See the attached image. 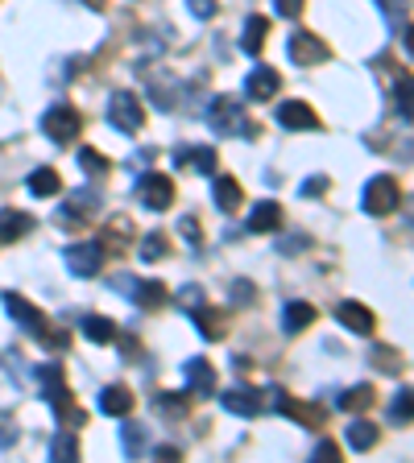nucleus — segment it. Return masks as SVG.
Here are the masks:
<instances>
[{"label":"nucleus","instance_id":"f257e3e1","mask_svg":"<svg viewBox=\"0 0 414 463\" xmlns=\"http://www.w3.org/2000/svg\"><path fill=\"white\" fill-rule=\"evenodd\" d=\"M0 307L9 310V318H13V323H17V327L25 331V335H34V339H38L42 347H50V352H67V347H71V335H67V331H58L54 323H50V315H46V310H38V307H34V302H25V298H21V294H13V289H5V294H0Z\"/></svg>","mask_w":414,"mask_h":463},{"label":"nucleus","instance_id":"f03ea898","mask_svg":"<svg viewBox=\"0 0 414 463\" xmlns=\"http://www.w3.org/2000/svg\"><path fill=\"white\" fill-rule=\"evenodd\" d=\"M38 385H42V397L50 402V410L58 414V422H71V426L83 422V414L75 410V397H71L67 376H63V364H58V360H50V364L38 368Z\"/></svg>","mask_w":414,"mask_h":463},{"label":"nucleus","instance_id":"7ed1b4c3","mask_svg":"<svg viewBox=\"0 0 414 463\" xmlns=\"http://www.w3.org/2000/svg\"><path fill=\"white\" fill-rule=\"evenodd\" d=\"M203 116H207V125H212L220 137H257V125L249 120L241 99H232V96H216Z\"/></svg>","mask_w":414,"mask_h":463},{"label":"nucleus","instance_id":"20e7f679","mask_svg":"<svg viewBox=\"0 0 414 463\" xmlns=\"http://www.w3.org/2000/svg\"><path fill=\"white\" fill-rule=\"evenodd\" d=\"M398 203H402V186H398V178H390V174H377V178H369L365 191H361V212L373 215V220H386V215H394Z\"/></svg>","mask_w":414,"mask_h":463},{"label":"nucleus","instance_id":"39448f33","mask_svg":"<svg viewBox=\"0 0 414 463\" xmlns=\"http://www.w3.org/2000/svg\"><path fill=\"white\" fill-rule=\"evenodd\" d=\"M42 133H46L54 145H71V141H79V133H83V116H79L71 104H54L42 112Z\"/></svg>","mask_w":414,"mask_h":463},{"label":"nucleus","instance_id":"423d86ee","mask_svg":"<svg viewBox=\"0 0 414 463\" xmlns=\"http://www.w3.org/2000/svg\"><path fill=\"white\" fill-rule=\"evenodd\" d=\"M108 125H112L116 133H141L145 128L141 99H137L133 91H112V99H108Z\"/></svg>","mask_w":414,"mask_h":463},{"label":"nucleus","instance_id":"0eeeda50","mask_svg":"<svg viewBox=\"0 0 414 463\" xmlns=\"http://www.w3.org/2000/svg\"><path fill=\"white\" fill-rule=\"evenodd\" d=\"M290 58L299 62V67H323L332 58V46L319 33H311V29H294L290 33Z\"/></svg>","mask_w":414,"mask_h":463},{"label":"nucleus","instance_id":"6e6552de","mask_svg":"<svg viewBox=\"0 0 414 463\" xmlns=\"http://www.w3.org/2000/svg\"><path fill=\"white\" fill-rule=\"evenodd\" d=\"M112 286L125 289V298L137 302L141 310L166 307V286H162V281H149V278H112Z\"/></svg>","mask_w":414,"mask_h":463},{"label":"nucleus","instance_id":"1a4fd4ad","mask_svg":"<svg viewBox=\"0 0 414 463\" xmlns=\"http://www.w3.org/2000/svg\"><path fill=\"white\" fill-rule=\"evenodd\" d=\"M63 260H67V273H75V278H100L104 249H100V241H83V244H71L63 252Z\"/></svg>","mask_w":414,"mask_h":463},{"label":"nucleus","instance_id":"9d476101","mask_svg":"<svg viewBox=\"0 0 414 463\" xmlns=\"http://www.w3.org/2000/svg\"><path fill=\"white\" fill-rule=\"evenodd\" d=\"M220 405L228 410V414L236 418H257L265 405H270V397H265V389H253V385H232L228 393H220Z\"/></svg>","mask_w":414,"mask_h":463},{"label":"nucleus","instance_id":"9b49d317","mask_svg":"<svg viewBox=\"0 0 414 463\" xmlns=\"http://www.w3.org/2000/svg\"><path fill=\"white\" fill-rule=\"evenodd\" d=\"M100 212V194H91V191H75V194H67V203L58 207V223L63 228H87L91 223V215Z\"/></svg>","mask_w":414,"mask_h":463},{"label":"nucleus","instance_id":"f8f14e48","mask_svg":"<svg viewBox=\"0 0 414 463\" xmlns=\"http://www.w3.org/2000/svg\"><path fill=\"white\" fill-rule=\"evenodd\" d=\"M137 194H141V207H149V212L174 207V183L166 174H141L137 178Z\"/></svg>","mask_w":414,"mask_h":463},{"label":"nucleus","instance_id":"ddd939ff","mask_svg":"<svg viewBox=\"0 0 414 463\" xmlns=\"http://www.w3.org/2000/svg\"><path fill=\"white\" fill-rule=\"evenodd\" d=\"M274 393V405H278L286 418H294V422H303V426H311V430H319V426L328 422V410L323 405H307V402H294V397H286L282 389H270Z\"/></svg>","mask_w":414,"mask_h":463},{"label":"nucleus","instance_id":"4468645a","mask_svg":"<svg viewBox=\"0 0 414 463\" xmlns=\"http://www.w3.org/2000/svg\"><path fill=\"white\" fill-rule=\"evenodd\" d=\"M278 125L290 128V133H319V116L311 104H303V99H290V104H278Z\"/></svg>","mask_w":414,"mask_h":463},{"label":"nucleus","instance_id":"2eb2a0df","mask_svg":"<svg viewBox=\"0 0 414 463\" xmlns=\"http://www.w3.org/2000/svg\"><path fill=\"white\" fill-rule=\"evenodd\" d=\"M336 318H340V327H348L352 335H373V331H377V315L365 307V302H352V298L340 302Z\"/></svg>","mask_w":414,"mask_h":463},{"label":"nucleus","instance_id":"dca6fc26","mask_svg":"<svg viewBox=\"0 0 414 463\" xmlns=\"http://www.w3.org/2000/svg\"><path fill=\"white\" fill-rule=\"evenodd\" d=\"M183 376H187V397H212L216 393V368L207 364V360H187L183 364Z\"/></svg>","mask_w":414,"mask_h":463},{"label":"nucleus","instance_id":"f3484780","mask_svg":"<svg viewBox=\"0 0 414 463\" xmlns=\"http://www.w3.org/2000/svg\"><path fill=\"white\" fill-rule=\"evenodd\" d=\"M282 220H286L282 203L261 199L257 207H253V215H249V223H245V228H249L253 236H274V232H282Z\"/></svg>","mask_w":414,"mask_h":463},{"label":"nucleus","instance_id":"a211bd4d","mask_svg":"<svg viewBox=\"0 0 414 463\" xmlns=\"http://www.w3.org/2000/svg\"><path fill=\"white\" fill-rule=\"evenodd\" d=\"M34 228H38V220H34L29 212H17V207H0V244L25 241Z\"/></svg>","mask_w":414,"mask_h":463},{"label":"nucleus","instance_id":"6ab92c4d","mask_svg":"<svg viewBox=\"0 0 414 463\" xmlns=\"http://www.w3.org/2000/svg\"><path fill=\"white\" fill-rule=\"evenodd\" d=\"M129 241H133V223H129L125 215H112V220H108V228H104V236H100L104 257H125Z\"/></svg>","mask_w":414,"mask_h":463},{"label":"nucleus","instance_id":"aec40b11","mask_svg":"<svg viewBox=\"0 0 414 463\" xmlns=\"http://www.w3.org/2000/svg\"><path fill=\"white\" fill-rule=\"evenodd\" d=\"M174 162L183 165V170H195V174H216V162H220V154H216L212 145H187V149H178L174 154Z\"/></svg>","mask_w":414,"mask_h":463},{"label":"nucleus","instance_id":"412c9836","mask_svg":"<svg viewBox=\"0 0 414 463\" xmlns=\"http://www.w3.org/2000/svg\"><path fill=\"white\" fill-rule=\"evenodd\" d=\"M278 87H282V75L270 67H257L249 79H245V99H257V104H265V99L278 96Z\"/></svg>","mask_w":414,"mask_h":463},{"label":"nucleus","instance_id":"4be33fe9","mask_svg":"<svg viewBox=\"0 0 414 463\" xmlns=\"http://www.w3.org/2000/svg\"><path fill=\"white\" fill-rule=\"evenodd\" d=\"M191 318H195V327H199L203 339H224L228 335V310H216V307L203 302L199 310H191Z\"/></svg>","mask_w":414,"mask_h":463},{"label":"nucleus","instance_id":"5701e85b","mask_svg":"<svg viewBox=\"0 0 414 463\" xmlns=\"http://www.w3.org/2000/svg\"><path fill=\"white\" fill-rule=\"evenodd\" d=\"M212 203H216V212L232 215V212H241V203H245V191L236 178H216L212 183Z\"/></svg>","mask_w":414,"mask_h":463},{"label":"nucleus","instance_id":"b1692460","mask_svg":"<svg viewBox=\"0 0 414 463\" xmlns=\"http://www.w3.org/2000/svg\"><path fill=\"white\" fill-rule=\"evenodd\" d=\"M265 42H270V21L261 17V13H253V17L245 21V29H241V50L249 58H257L261 50H265Z\"/></svg>","mask_w":414,"mask_h":463},{"label":"nucleus","instance_id":"393cba45","mask_svg":"<svg viewBox=\"0 0 414 463\" xmlns=\"http://www.w3.org/2000/svg\"><path fill=\"white\" fill-rule=\"evenodd\" d=\"M315 315L319 310L311 307V302H286V307H282V331H286V335H303V331L315 323Z\"/></svg>","mask_w":414,"mask_h":463},{"label":"nucleus","instance_id":"a878e982","mask_svg":"<svg viewBox=\"0 0 414 463\" xmlns=\"http://www.w3.org/2000/svg\"><path fill=\"white\" fill-rule=\"evenodd\" d=\"M133 389H125V385H108V389H100V414H108V418H125L129 410H133Z\"/></svg>","mask_w":414,"mask_h":463},{"label":"nucleus","instance_id":"bb28decb","mask_svg":"<svg viewBox=\"0 0 414 463\" xmlns=\"http://www.w3.org/2000/svg\"><path fill=\"white\" fill-rule=\"evenodd\" d=\"M25 186H29V194H34V199H54V194H63V178H58L54 165H42V170H34L25 178Z\"/></svg>","mask_w":414,"mask_h":463},{"label":"nucleus","instance_id":"cd10ccee","mask_svg":"<svg viewBox=\"0 0 414 463\" xmlns=\"http://www.w3.org/2000/svg\"><path fill=\"white\" fill-rule=\"evenodd\" d=\"M377 439H381V430L369 418H352V426H348V447L352 451H373Z\"/></svg>","mask_w":414,"mask_h":463},{"label":"nucleus","instance_id":"c85d7f7f","mask_svg":"<svg viewBox=\"0 0 414 463\" xmlns=\"http://www.w3.org/2000/svg\"><path fill=\"white\" fill-rule=\"evenodd\" d=\"M79 327H83V335L91 339V344H112V339L120 335V331H116V323L108 315H83V323H79Z\"/></svg>","mask_w":414,"mask_h":463},{"label":"nucleus","instance_id":"c756f323","mask_svg":"<svg viewBox=\"0 0 414 463\" xmlns=\"http://www.w3.org/2000/svg\"><path fill=\"white\" fill-rule=\"evenodd\" d=\"M373 402H377V397H373V385H352V389H344V393L336 397V405L344 410V414H365Z\"/></svg>","mask_w":414,"mask_h":463},{"label":"nucleus","instance_id":"7c9ffc66","mask_svg":"<svg viewBox=\"0 0 414 463\" xmlns=\"http://www.w3.org/2000/svg\"><path fill=\"white\" fill-rule=\"evenodd\" d=\"M50 459L58 463H71L79 459V439H75V426H63V430L50 439Z\"/></svg>","mask_w":414,"mask_h":463},{"label":"nucleus","instance_id":"2f4dec72","mask_svg":"<svg viewBox=\"0 0 414 463\" xmlns=\"http://www.w3.org/2000/svg\"><path fill=\"white\" fill-rule=\"evenodd\" d=\"M154 410L162 418H174V422H178V418H187V410H191V397L187 393H162V397H154Z\"/></svg>","mask_w":414,"mask_h":463},{"label":"nucleus","instance_id":"473e14b6","mask_svg":"<svg viewBox=\"0 0 414 463\" xmlns=\"http://www.w3.org/2000/svg\"><path fill=\"white\" fill-rule=\"evenodd\" d=\"M377 9L386 13V21L394 29H402V33L410 29V0H377Z\"/></svg>","mask_w":414,"mask_h":463},{"label":"nucleus","instance_id":"72a5a7b5","mask_svg":"<svg viewBox=\"0 0 414 463\" xmlns=\"http://www.w3.org/2000/svg\"><path fill=\"white\" fill-rule=\"evenodd\" d=\"M170 257V241H166V232H149L141 241V260H149V265H158V260Z\"/></svg>","mask_w":414,"mask_h":463},{"label":"nucleus","instance_id":"f704fd0d","mask_svg":"<svg viewBox=\"0 0 414 463\" xmlns=\"http://www.w3.org/2000/svg\"><path fill=\"white\" fill-rule=\"evenodd\" d=\"M79 170L96 178V174H104V170H108V157L100 154V149H91V145H83V149H79Z\"/></svg>","mask_w":414,"mask_h":463},{"label":"nucleus","instance_id":"c9c22d12","mask_svg":"<svg viewBox=\"0 0 414 463\" xmlns=\"http://www.w3.org/2000/svg\"><path fill=\"white\" fill-rule=\"evenodd\" d=\"M373 364L381 368V373H402V352H394V347H373Z\"/></svg>","mask_w":414,"mask_h":463},{"label":"nucleus","instance_id":"e433bc0d","mask_svg":"<svg viewBox=\"0 0 414 463\" xmlns=\"http://www.w3.org/2000/svg\"><path fill=\"white\" fill-rule=\"evenodd\" d=\"M120 443H125V451L137 459V455L145 451V426H137V422H133V426H125V434H120Z\"/></svg>","mask_w":414,"mask_h":463},{"label":"nucleus","instance_id":"4c0bfd02","mask_svg":"<svg viewBox=\"0 0 414 463\" xmlns=\"http://www.w3.org/2000/svg\"><path fill=\"white\" fill-rule=\"evenodd\" d=\"M178 232H183V241L191 244V249H203V223L195 220V215H183V220H178Z\"/></svg>","mask_w":414,"mask_h":463},{"label":"nucleus","instance_id":"58836bf2","mask_svg":"<svg viewBox=\"0 0 414 463\" xmlns=\"http://www.w3.org/2000/svg\"><path fill=\"white\" fill-rule=\"evenodd\" d=\"M21 439V430H17V418L13 414H0V451H9L13 443Z\"/></svg>","mask_w":414,"mask_h":463},{"label":"nucleus","instance_id":"ea45409f","mask_svg":"<svg viewBox=\"0 0 414 463\" xmlns=\"http://www.w3.org/2000/svg\"><path fill=\"white\" fill-rule=\"evenodd\" d=\"M390 414H394V422H398V426H410V389H402V393L394 397Z\"/></svg>","mask_w":414,"mask_h":463},{"label":"nucleus","instance_id":"a19ab883","mask_svg":"<svg viewBox=\"0 0 414 463\" xmlns=\"http://www.w3.org/2000/svg\"><path fill=\"white\" fill-rule=\"evenodd\" d=\"M311 459H315V463H336L340 459V447L332 443V439H319V443L311 447Z\"/></svg>","mask_w":414,"mask_h":463},{"label":"nucleus","instance_id":"79ce46f5","mask_svg":"<svg viewBox=\"0 0 414 463\" xmlns=\"http://www.w3.org/2000/svg\"><path fill=\"white\" fill-rule=\"evenodd\" d=\"M203 302H207V298H203L199 286H183V289H178V307H183V310H199Z\"/></svg>","mask_w":414,"mask_h":463},{"label":"nucleus","instance_id":"37998d69","mask_svg":"<svg viewBox=\"0 0 414 463\" xmlns=\"http://www.w3.org/2000/svg\"><path fill=\"white\" fill-rule=\"evenodd\" d=\"M274 9H278L282 17L299 21V17H303V9H307V0H274Z\"/></svg>","mask_w":414,"mask_h":463},{"label":"nucleus","instance_id":"c03bdc74","mask_svg":"<svg viewBox=\"0 0 414 463\" xmlns=\"http://www.w3.org/2000/svg\"><path fill=\"white\" fill-rule=\"evenodd\" d=\"M332 186V178H323V174H315V178H307V183H303V194H307V199H319V194L328 191Z\"/></svg>","mask_w":414,"mask_h":463},{"label":"nucleus","instance_id":"a18cd8bd","mask_svg":"<svg viewBox=\"0 0 414 463\" xmlns=\"http://www.w3.org/2000/svg\"><path fill=\"white\" fill-rule=\"evenodd\" d=\"M187 5H191V13H195L199 21H212V17H216V9H220L216 0H187Z\"/></svg>","mask_w":414,"mask_h":463},{"label":"nucleus","instance_id":"49530a36","mask_svg":"<svg viewBox=\"0 0 414 463\" xmlns=\"http://www.w3.org/2000/svg\"><path fill=\"white\" fill-rule=\"evenodd\" d=\"M253 298V286L249 281H236V302H249Z\"/></svg>","mask_w":414,"mask_h":463},{"label":"nucleus","instance_id":"de8ad7c7","mask_svg":"<svg viewBox=\"0 0 414 463\" xmlns=\"http://www.w3.org/2000/svg\"><path fill=\"white\" fill-rule=\"evenodd\" d=\"M158 459H178V447H158Z\"/></svg>","mask_w":414,"mask_h":463},{"label":"nucleus","instance_id":"09e8293b","mask_svg":"<svg viewBox=\"0 0 414 463\" xmlns=\"http://www.w3.org/2000/svg\"><path fill=\"white\" fill-rule=\"evenodd\" d=\"M83 5H87V9H96V13L104 9V0H83Z\"/></svg>","mask_w":414,"mask_h":463}]
</instances>
